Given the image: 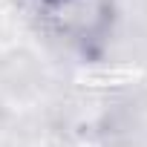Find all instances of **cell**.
Returning a JSON list of instances; mask_svg holds the SVG:
<instances>
[{"instance_id": "1", "label": "cell", "mask_w": 147, "mask_h": 147, "mask_svg": "<svg viewBox=\"0 0 147 147\" xmlns=\"http://www.w3.org/2000/svg\"><path fill=\"white\" fill-rule=\"evenodd\" d=\"M38 18L49 35L72 46H90L110 35L115 20V3L113 0H38Z\"/></svg>"}]
</instances>
